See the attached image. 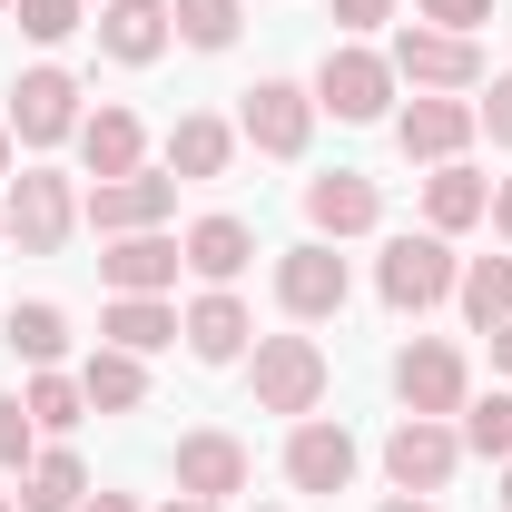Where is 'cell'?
Listing matches in <instances>:
<instances>
[{"mask_svg":"<svg viewBox=\"0 0 512 512\" xmlns=\"http://www.w3.org/2000/svg\"><path fill=\"white\" fill-rule=\"evenodd\" d=\"M247 375H256V414H296V424H306L325 404V345L316 335H256Z\"/></svg>","mask_w":512,"mask_h":512,"instance_id":"cell-1","label":"cell"},{"mask_svg":"<svg viewBox=\"0 0 512 512\" xmlns=\"http://www.w3.org/2000/svg\"><path fill=\"white\" fill-rule=\"evenodd\" d=\"M453 276H463V256H453V237H394L384 247V266H375V286H384V306L394 316H424V306H444L453 296Z\"/></svg>","mask_w":512,"mask_h":512,"instance_id":"cell-2","label":"cell"},{"mask_svg":"<svg viewBox=\"0 0 512 512\" xmlns=\"http://www.w3.org/2000/svg\"><path fill=\"white\" fill-rule=\"evenodd\" d=\"M316 109H335L345 128H375L384 109H394V60H375V50H325V69H316Z\"/></svg>","mask_w":512,"mask_h":512,"instance_id":"cell-3","label":"cell"},{"mask_svg":"<svg viewBox=\"0 0 512 512\" xmlns=\"http://www.w3.org/2000/svg\"><path fill=\"white\" fill-rule=\"evenodd\" d=\"M453 463H463V434H453L444 414H404V424L384 434V473H394V493H444Z\"/></svg>","mask_w":512,"mask_h":512,"instance_id":"cell-4","label":"cell"},{"mask_svg":"<svg viewBox=\"0 0 512 512\" xmlns=\"http://www.w3.org/2000/svg\"><path fill=\"white\" fill-rule=\"evenodd\" d=\"M0 217H10L20 256H60V247H69V217H79V197H69V178H50V168H20Z\"/></svg>","mask_w":512,"mask_h":512,"instance_id":"cell-5","label":"cell"},{"mask_svg":"<svg viewBox=\"0 0 512 512\" xmlns=\"http://www.w3.org/2000/svg\"><path fill=\"white\" fill-rule=\"evenodd\" d=\"M237 128H247V148H266V158H296V148L316 138V89H296V79H256L247 109H237Z\"/></svg>","mask_w":512,"mask_h":512,"instance_id":"cell-6","label":"cell"},{"mask_svg":"<svg viewBox=\"0 0 512 512\" xmlns=\"http://www.w3.org/2000/svg\"><path fill=\"white\" fill-rule=\"evenodd\" d=\"M345 286H355V276H345V256L325 247V237H306V247H286L276 256V296H286V316H345Z\"/></svg>","mask_w":512,"mask_h":512,"instance_id":"cell-7","label":"cell"},{"mask_svg":"<svg viewBox=\"0 0 512 512\" xmlns=\"http://www.w3.org/2000/svg\"><path fill=\"white\" fill-rule=\"evenodd\" d=\"M394 79H414V89H473L483 79V50L453 40V30H434V20H414V30H394Z\"/></svg>","mask_w":512,"mask_h":512,"instance_id":"cell-8","label":"cell"},{"mask_svg":"<svg viewBox=\"0 0 512 512\" xmlns=\"http://www.w3.org/2000/svg\"><path fill=\"white\" fill-rule=\"evenodd\" d=\"M168 207H178V178L128 168V178H99V188H89V227H99V237H138V227H158Z\"/></svg>","mask_w":512,"mask_h":512,"instance_id":"cell-9","label":"cell"},{"mask_svg":"<svg viewBox=\"0 0 512 512\" xmlns=\"http://www.w3.org/2000/svg\"><path fill=\"white\" fill-rule=\"evenodd\" d=\"M394 394H404V414H463V394H473V375H463V355L453 345H404L394 355Z\"/></svg>","mask_w":512,"mask_h":512,"instance_id":"cell-10","label":"cell"},{"mask_svg":"<svg viewBox=\"0 0 512 512\" xmlns=\"http://www.w3.org/2000/svg\"><path fill=\"white\" fill-rule=\"evenodd\" d=\"M10 128H20L30 148H60L69 128H79V79H69V69H20V89H10Z\"/></svg>","mask_w":512,"mask_h":512,"instance_id":"cell-11","label":"cell"},{"mask_svg":"<svg viewBox=\"0 0 512 512\" xmlns=\"http://www.w3.org/2000/svg\"><path fill=\"white\" fill-rule=\"evenodd\" d=\"M286 483H296V493H345V483H355V434L325 424V414H306V424L286 434Z\"/></svg>","mask_w":512,"mask_h":512,"instance_id":"cell-12","label":"cell"},{"mask_svg":"<svg viewBox=\"0 0 512 512\" xmlns=\"http://www.w3.org/2000/svg\"><path fill=\"white\" fill-rule=\"evenodd\" d=\"M473 99H453V89H424L404 119H394V138H404V158H424V168H444V158H463V138H473Z\"/></svg>","mask_w":512,"mask_h":512,"instance_id":"cell-13","label":"cell"},{"mask_svg":"<svg viewBox=\"0 0 512 512\" xmlns=\"http://www.w3.org/2000/svg\"><path fill=\"white\" fill-rule=\"evenodd\" d=\"M375 217H384V188H375V178H355V168L306 178V227H316V237H365Z\"/></svg>","mask_w":512,"mask_h":512,"instance_id":"cell-14","label":"cell"},{"mask_svg":"<svg viewBox=\"0 0 512 512\" xmlns=\"http://www.w3.org/2000/svg\"><path fill=\"white\" fill-rule=\"evenodd\" d=\"M178 266H188V247L158 237V227H138V237H119V247L99 256V276H109L119 296H158V286H178Z\"/></svg>","mask_w":512,"mask_h":512,"instance_id":"cell-15","label":"cell"},{"mask_svg":"<svg viewBox=\"0 0 512 512\" xmlns=\"http://www.w3.org/2000/svg\"><path fill=\"white\" fill-rule=\"evenodd\" d=\"M178 335H188V355H197V365H237L256 325H247V306H237L227 286H207V296H197L188 316H178Z\"/></svg>","mask_w":512,"mask_h":512,"instance_id":"cell-16","label":"cell"},{"mask_svg":"<svg viewBox=\"0 0 512 512\" xmlns=\"http://www.w3.org/2000/svg\"><path fill=\"white\" fill-rule=\"evenodd\" d=\"M178 493H197V503L247 493V444H237V434H188V444H178Z\"/></svg>","mask_w":512,"mask_h":512,"instance_id":"cell-17","label":"cell"},{"mask_svg":"<svg viewBox=\"0 0 512 512\" xmlns=\"http://www.w3.org/2000/svg\"><path fill=\"white\" fill-rule=\"evenodd\" d=\"M168 40H178V20H168V0H109V10H99V50H109V60H158V50H168Z\"/></svg>","mask_w":512,"mask_h":512,"instance_id":"cell-18","label":"cell"},{"mask_svg":"<svg viewBox=\"0 0 512 512\" xmlns=\"http://www.w3.org/2000/svg\"><path fill=\"white\" fill-rule=\"evenodd\" d=\"M178 247H188V266L207 276V286H237V276H247V256H256V227H247V217H197Z\"/></svg>","mask_w":512,"mask_h":512,"instance_id":"cell-19","label":"cell"},{"mask_svg":"<svg viewBox=\"0 0 512 512\" xmlns=\"http://www.w3.org/2000/svg\"><path fill=\"white\" fill-rule=\"evenodd\" d=\"M99 335H109L119 355H158V345H178V306H168V296H109Z\"/></svg>","mask_w":512,"mask_h":512,"instance_id":"cell-20","label":"cell"},{"mask_svg":"<svg viewBox=\"0 0 512 512\" xmlns=\"http://www.w3.org/2000/svg\"><path fill=\"white\" fill-rule=\"evenodd\" d=\"M424 217H434V237H463L473 217H493V188H483L463 158H444V168L424 178Z\"/></svg>","mask_w":512,"mask_h":512,"instance_id":"cell-21","label":"cell"},{"mask_svg":"<svg viewBox=\"0 0 512 512\" xmlns=\"http://www.w3.org/2000/svg\"><path fill=\"white\" fill-rule=\"evenodd\" d=\"M227 158H237V128L227 119H178L168 128V178L188 188V178H227Z\"/></svg>","mask_w":512,"mask_h":512,"instance_id":"cell-22","label":"cell"},{"mask_svg":"<svg viewBox=\"0 0 512 512\" xmlns=\"http://www.w3.org/2000/svg\"><path fill=\"white\" fill-rule=\"evenodd\" d=\"M20 512H79L89 503V473H79V453H30V473H20Z\"/></svg>","mask_w":512,"mask_h":512,"instance_id":"cell-23","label":"cell"},{"mask_svg":"<svg viewBox=\"0 0 512 512\" xmlns=\"http://www.w3.org/2000/svg\"><path fill=\"white\" fill-rule=\"evenodd\" d=\"M79 394H89V414H138V394H148V375H138V355H119V345H99V355L79 365Z\"/></svg>","mask_w":512,"mask_h":512,"instance_id":"cell-24","label":"cell"},{"mask_svg":"<svg viewBox=\"0 0 512 512\" xmlns=\"http://www.w3.org/2000/svg\"><path fill=\"white\" fill-rule=\"evenodd\" d=\"M79 158H89V178H128V168H138V119H128V109L79 119Z\"/></svg>","mask_w":512,"mask_h":512,"instance_id":"cell-25","label":"cell"},{"mask_svg":"<svg viewBox=\"0 0 512 512\" xmlns=\"http://www.w3.org/2000/svg\"><path fill=\"white\" fill-rule=\"evenodd\" d=\"M453 296H463V316L493 335V325L512 316V256H473V266L453 276Z\"/></svg>","mask_w":512,"mask_h":512,"instance_id":"cell-26","label":"cell"},{"mask_svg":"<svg viewBox=\"0 0 512 512\" xmlns=\"http://www.w3.org/2000/svg\"><path fill=\"white\" fill-rule=\"evenodd\" d=\"M10 355L60 365V355H69V316H60V306H10Z\"/></svg>","mask_w":512,"mask_h":512,"instance_id":"cell-27","label":"cell"},{"mask_svg":"<svg viewBox=\"0 0 512 512\" xmlns=\"http://www.w3.org/2000/svg\"><path fill=\"white\" fill-rule=\"evenodd\" d=\"M20 404H30V424H40V434H69V424L89 414V394H79V375H50V365L30 375V394H20Z\"/></svg>","mask_w":512,"mask_h":512,"instance_id":"cell-28","label":"cell"},{"mask_svg":"<svg viewBox=\"0 0 512 512\" xmlns=\"http://www.w3.org/2000/svg\"><path fill=\"white\" fill-rule=\"evenodd\" d=\"M463 444L483 463H512V394H463Z\"/></svg>","mask_w":512,"mask_h":512,"instance_id":"cell-29","label":"cell"},{"mask_svg":"<svg viewBox=\"0 0 512 512\" xmlns=\"http://www.w3.org/2000/svg\"><path fill=\"white\" fill-rule=\"evenodd\" d=\"M168 20H178L188 50H227L237 40V0H168Z\"/></svg>","mask_w":512,"mask_h":512,"instance_id":"cell-30","label":"cell"},{"mask_svg":"<svg viewBox=\"0 0 512 512\" xmlns=\"http://www.w3.org/2000/svg\"><path fill=\"white\" fill-rule=\"evenodd\" d=\"M30 434H40V424H30V404H20V394H0V473H30Z\"/></svg>","mask_w":512,"mask_h":512,"instance_id":"cell-31","label":"cell"},{"mask_svg":"<svg viewBox=\"0 0 512 512\" xmlns=\"http://www.w3.org/2000/svg\"><path fill=\"white\" fill-rule=\"evenodd\" d=\"M10 20H20L30 40H69V30H79V0H10Z\"/></svg>","mask_w":512,"mask_h":512,"instance_id":"cell-32","label":"cell"},{"mask_svg":"<svg viewBox=\"0 0 512 512\" xmlns=\"http://www.w3.org/2000/svg\"><path fill=\"white\" fill-rule=\"evenodd\" d=\"M414 10H424L434 30H453V40H473V30L493 20V0H414Z\"/></svg>","mask_w":512,"mask_h":512,"instance_id":"cell-33","label":"cell"},{"mask_svg":"<svg viewBox=\"0 0 512 512\" xmlns=\"http://www.w3.org/2000/svg\"><path fill=\"white\" fill-rule=\"evenodd\" d=\"M473 119L493 128V148H512V79H493V99H483V109H473Z\"/></svg>","mask_w":512,"mask_h":512,"instance_id":"cell-34","label":"cell"},{"mask_svg":"<svg viewBox=\"0 0 512 512\" xmlns=\"http://www.w3.org/2000/svg\"><path fill=\"white\" fill-rule=\"evenodd\" d=\"M335 10V30H375V20H394V0H325Z\"/></svg>","mask_w":512,"mask_h":512,"instance_id":"cell-35","label":"cell"},{"mask_svg":"<svg viewBox=\"0 0 512 512\" xmlns=\"http://www.w3.org/2000/svg\"><path fill=\"white\" fill-rule=\"evenodd\" d=\"M493 375H512V316L493 325Z\"/></svg>","mask_w":512,"mask_h":512,"instance_id":"cell-36","label":"cell"},{"mask_svg":"<svg viewBox=\"0 0 512 512\" xmlns=\"http://www.w3.org/2000/svg\"><path fill=\"white\" fill-rule=\"evenodd\" d=\"M493 227H503V247H512V178L493 188Z\"/></svg>","mask_w":512,"mask_h":512,"instance_id":"cell-37","label":"cell"},{"mask_svg":"<svg viewBox=\"0 0 512 512\" xmlns=\"http://www.w3.org/2000/svg\"><path fill=\"white\" fill-rule=\"evenodd\" d=\"M79 512H138V503H128V493H99V503H79Z\"/></svg>","mask_w":512,"mask_h":512,"instance_id":"cell-38","label":"cell"},{"mask_svg":"<svg viewBox=\"0 0 512 512\" xmlns=\"http://www.w3.org/2000/svg\"><path fill=\"white\" fill-rule=\"evenodd\" d=\"M384 512H434V503H424V493H394V503H384Z\"/></svg>","mask_w":512,"mask_h":512,"instance_id":"cell-39","label":"cell"},{"mask_svg":"<svg viewBox=\"0 0 512 512\" xmlns=\"http://www.w3.org/2000/svg\"><path fill=\"white\" fill-rule=\"evenodd\" d=\"M168 512H217V503H197V493H178V503H168Z\"/></svg>","mask_w":512,"mask_h":512,"instance_id":"cell-40","label":"cell"},{"mask_svg":"<svg viewBox=\"0 0 512 512\" xmlns=\"http://www.w3.org/2000/svg\"><path fill=\"white\" fill-rule=\"evenodd\" d=\"M0 178H10V128H0Z\"/></svg>","mask_w":512,"mask_h":512,"instance_id":"cell-41","label":"cell"},{"mask_svg":"<svg viewBox=\"0 0 512 512\" xmlns=\"http://www.w3.org/2000/svg\"><path fill=\"white\" fill-rule=\"evenodd\" d=\"M503 512H512V463H503Z\"/></svg>","mask_w":512,"mask_h":512,"instance_id":"cell-42","label":"cell"},{"mask_svg":"<svg viewBox=\"0 0 512 512\" xmlns=\"http://www.w3.org/2000/svg\"><path fill=\"white\" fill-rule=\"evenodd\" d=\"M0 512H20V503H10V493H0Z\"/></svg>","mask_w":512,"mask_h":512,"instance_id":"cell-43","label":"cell"},{"mask_svg":"<svg viewBox=\"0 0 512 512\" xmlns=\"http://www.w3.org/2000/svg\"><path fill=\"white\" fill-rule=\"evenodd\" d=\"M0 237H10V217H0Z\"/></svg>","mask_w":512,"mask_h":512,"instance_id":"cell-44","label":"cell"},{"mask_svg":"<svg viewBox=\"0 0 512 512\" xmlns=\"http://www.w3.org/2000/svg\"><path fill=\"white\" fill-rule=\"evenodd\" d=\"M0 10H10V0H0Z\"/></svg>","mask_w":512,"mask_h":512,"instance_id":"cell-45","label":"cell"}]
</instances>
